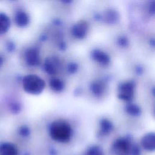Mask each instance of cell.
<instances>
[{
    "mask_svg": "<svg viewBox=\"0 0 155 155\" xmlns=\"http://www.w3.org/2000/svg\"><path fill=\"white\" fill-rule=\"evenodd\" d=\"M90 90L92 94L96 97H101L105 93L107 85L106 83L102 80H94L90 85Z\"/></svg>",
    "mask_w": 155,
    "mask_h": 155,
    "instance_id": "obj_9",
    "label": "cell"
},
{
    "mask_svg": "<svg viewBox=\"0 0 155 155\" xmlns=\"http://www.w3.org/2000/svg\"><path fill=\"white\" fill-rule=\"evenodd\" d=\"M49 86L53 91L59 93L64 90L65 84L61 79L57 78H53L49 81Z\"/></svg>",
    "mask_w": 155,
    "mask_h": 155,
    "instance_id": "obj_14",
    "label": "cell"
},
{
    "mask_svg": "<svg viewBox=\"0 0 155 155\" xmlns=\"http://www.w3.org/2000/svg\"><path fill=\"white\" fill-rule=\"evenodd\" d=\"M85 155H105V154L101 147L93 145L87 149Z\"/></svg>",
    "mask_w": 155,
    "mask_h": 155,
    "instance_id": "obj_16",
    "label": "cell"
},
{
    "mask_svg": "<svg viewBox=\"0 0 155 155\" xmlns=\"http://www.w3.org/2000/svg\"><path fill=\"white\" fill-rule=\"evenodd\" d=\"M15 22L18 26L24 27L28 25L29 22V16L25 12L18 11L15 14Z\"/></svg>",
    "mask_w": 155,
    "mask_h": 155,
    "instance_id": "obj_12",
    "label": "cell"
},
{
    "mask_svg": "<svg viewBox=\"0 0 155 155\" xmlns=\"http://www.w3.org/2000/svg\"><path fill=\"white\" fill-rule=\"evenodd\" d=\"M141 145L144 150L154 151L155 150V135L153 132L145 134L141 139Z\"/></svg>",
    "mask_w": 155,
    "mask_h": 155,
    "instance_id": "obj_10",
    "label": "cell"
},
{
    "mask_svg": "<svg viewBox=\"0 0 155 155\" xmlns=\"http://www.w3.org/2000/svg\"><path fill=\"white\" fill-rule=\"evenodd\" d=\"M131 148L130 142L127 138H119L113 144V150L117 155H128Z\"/></svg>",
    "mask_w": 155,
    "mask_h": 155,
    "instance_id": "obj_4",
    "label": "cell"
},
{
    "mask_svg": "<svg viewBox=\"0 0 155 155\" xmlns=\"http://www.w3.org/2000/svg\"><path fill=\"white\" fill-rule=\"evenodd\" d=\"M0 33H2V28H1V24H0Z\"/></svg>",
    "mask_w": 155,
    "mask_h": 155,
    "instance_id": "obj_19",
    "label": "cell"
},
{
    "mask_svg": "<svg viewBox=\"0 0 155 155\" xmlns=\"http://www.w3.org/2000/svg\"><path fill=\"white\" fill-rule=\"evenodd\" d=\"M78 70V65L74 63H71L67 66V71L70 73H74Z\"/></svg>",
    "mask_w": 155,
    "mask_h": 155,
    "instance_id": "obj_17",
    "label": "cell"
},
{
    "mask_svg": "<svg viewBox=\"0 0 155 155\" xmlns=\"http://www.w3.org/2000/svg\"><path fill=\"white\" fill-rule=\"evenodd\" d=\"M22 87L26 93L33 95H38L44 91L45 87V82L39 76L30 74L23 78Z\"/></svg>",
    "mask_w": 155,
    "mask_h": 155,
    "instance_id": "obj_2",
    "label": "cell"
},
{
    "mask_svg": "<svg viewBox=\"0 0 155 155\" xmlns=\"http://www.w3.org/2000/svg\"><path fill=\"white\" fill-rule=\"evenodd\" d=\"M125 110L127 114L134 117L140 116L142 113L140 107L138 105L132 103L128 104L125 107Z\"/></svg>",
    "mask_w": 155,
    "mask_h": 155,
    "instance_id": "obj_15",
    "label": "cell"
},
{
    "mask_svg": "<svg viewBox=\"0 0 155 155\" xmlns=\"http://www.w3.org/2000/svg\"><path fill=\"white\" fill-rule=\"evenodd\" d=\"M100 133L102 135L110 134L114 129V125L112 122L108 119H102L99 122Z\"/></svg>",
    "mask_w": 155,
    "mask_h": 155,
    "instance_id": "obj_11",
    "label": "cell"
},
{
    "mask_svg": "<svg viewBox=\"0 0 155 155\" xmlns=\"http://www.w3.org/2000/svg\"><path fill=\"white\" fill-rule=\"evenodd\" d=\"M61 64L59 59L55 57L48 58L44 62V68L47 73L50 75L56 74L59 70Z\"/></svg>",
    "mask_w": 155,
    "mask_h": 155,
    "instance_id": "obj_5",
    "label": "cell"
},
{
    "mask_svg": "<svg viewBox=\"0 0 155 155\" xmlns=\"http://www.w3.org/2000/svg\"><path fill=\"white\" fill-rule=\"evenodd\" d=\"M88 24L85 21H80L74 24L71 28L72 35L78 39L84 38L88 31Z\"/></svg>",
    "mask_w": 155,
    "mask_h": 155,
    "instance_id": "obj_6",
    "label": "cell"
},
{
    "mask_svg": "<svg viewBox=\"0 0 155 155\" xmlns=\"http://www.w3.org/2000/svg\"><path fill=\"white\" fill-rule=\"evenodd\" d=\"M0 155H18V151L13 144L4 143L0 147Z\"/></svg>",
    "mask_w": 155,
    "mask_h": 155,
    "instance_id": "obj_13",
    "label": "cell"
},
{
    "mask_svg": "<svg viewBox=\"0 0 155 155\" xmlns=\"http://www.w3.org/2000/svg\"><path fill=\"white\" fill-rule=\"evenodd\" d=\"M25 59L27 64L30 66H38L41 62L39 50L36 48L28 49L25 53Z\"/></svg>",
    "mask_w": 155,
    "mask_h": 155,
    "instance_id": "obj_7",
    "label": "cell"
},
{
    "mask_svg": "<svg viewBox=\"0 0 155 155\" xmlns=\"http://www.w3.org/2000/svg\"><path fill=\"white\" fill-rule=\"evenodd\" d=\"M92 59L97 63L101 65H107L110 62V58L109 55L102 50L96 49L91 53Z\"/></svg>",
    "mask_w": 155,
    "mask_h": 155,
    "instance_id": "obj_8",
    "label": "cell"
},
{
    "mask_svg": "<svg viewBox=\"0 0 155 155\" xmlns=\"http://www.w3.org/2000/svg\"><path fill=\"white\" fill-rule=\"evenodd\" d=\"M135 84L131 81H127L120 84L117 88V97L123 101L131 102L135 94Z\"/></svg>",
    "mask_w": 155,
    "mask_h": 155,
    "instance_id": "obj_3",
    "label": "cell"
},
{
    "mask_svg": "<svg viewBox=\"0 0 155 155\" xmlns=\"http://www.w3.org/2000/svg\"><path fill=\"white\" fill-rule=\"evenodd\" d=\"M49 133L51 139L54 140L60 143H65L70 140L73 131L71 125L67 122L56 120L50 125Z\"/></svg>",
    "mask_w": 155,
    "mask_h": 155,
    "instance_id": "obj_1",
    "label": "cell"
},
{
    "mask_svg": "<svg viewBox=\"0 0 155 155\" xmlns=\"http://www.w3.org/2000/svg\"><path fill=\"white\" fill-rule=\"evenodd\" d=\"M21 134L24 136H28L30 134V130L28 129V127H23L21 129Z\"/></svg>",
    "mask_w": 155,
    "mask_h": 155,
    "instance_id": "obj_18",
    "label": "cell"
}]
</instances>
